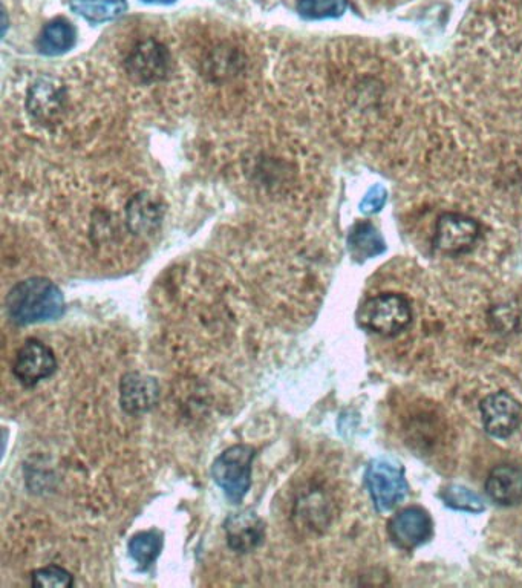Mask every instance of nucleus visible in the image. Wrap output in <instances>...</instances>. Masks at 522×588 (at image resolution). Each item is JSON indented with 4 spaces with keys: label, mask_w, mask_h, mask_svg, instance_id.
<instances>
[{
    "label": "nucleus",
    "mask_w": 522,
    "mask_h": 588,
    "mask_svg": "<svg viewBox=\"0 0 522 588\" xmlns=\"http://www.w3.org/2000/svg\"><path fill=\"white\" fill-rule=\"evenodd\" d=\"M146 4H161V5H169L173 4L175 0H143Z\"/></svg>",
    "instance_id": "nucleus-23"
},
{
    "label": "nucleus",
    "mask_w": 522,
    "mask_h": 588,
    "mask_svg": "<svg viewBox=\"0 0 522 588\" xmlns=\"http://www.w3.org/2000/svg\"><path fill=\"white\" fill-rule=\"evenodd\" d=\"M441 498H443L446 506L452 507V509L455 510L480 513L486 509L480 495L475 494V492L467 489V487L460 486V484H451V486H447L446 489L441 492Z\"/></svg>",
    "instance_id": "nucleus-19"
},
{
    "label": "nucleus",
    "mask_w": 522,
    "mask_h": 588,
    "mask_svg": "<svg viewBox=\"0 0 522 588\" xmlns=\"http://www.w3.org/2000/svg\"><path fill=\"white\" fill-rule=\"evenodd\" d=\"M348 249L357 261L376 258L386 250L385 241L379 230L368 221H360L348 236Z\"/></svg>",
    "instance_id": "nucleus-16"
},
{
    "label": "nucleus",
    "mask_w": 522,
    "mask_h": 588,
    "mask_svg": "<svg viewBox=\"0 0 522 588\" xmlns=\"http://www.w3.org/2000/svg\"><path fill=\"white\" fill-rule=\"evenodd\" d=\"M348 8V0H297V11L307 19H334Z\"/></svg>",
    "instance_id": "nucleus-20"
},
{
    "label": "nucleus",
    "mask_w": 522,
    "mask_h": 588,
    "mask_svg": "<svg viewBox=\"0 0 522 588\" xmlns=\"http://www.w3.org/2000/svg\"><path fill=\"white\" fill-rule=\"evenodd\" d=\"M124 71L138 85L164 82L172 72V54L157 39L140 40L124 59Z\"/></svg>",
    "instance_id": "nucleus-4"
},
{
    "label": "nucleus",
    "mask_w": 522,
    "mask_h": 588,
    "mask_svg": "<svg viewBox=\"0 0 522 588\" xmlns=\"http://www.w3.org/2000/svg\"><path fill=\"white\" fill-rule=\"evenodd\" d=\"M71 8L89 22H108L123 13L124 0H71Z\"/></svg>",
    "instance_id": "nucleus-18"
},
{
    "label": "nucleus",
    "mask_w": 522,
    "mask_h": 588,
    "mask_svg": "<svg viewBox=\"0 0 522 588\" xmlns=\"http://www.w3.org/2000/svg\"><path fill=\"white\" fill-rule=\"evenodd\" d=\"M244 54L232 45L216 46L203 62V72L212 82H227L245 71Z\"/></svg>",
    "instance_id": "nucleus-14"
},
{
    "label": "nucleus",
    "mask_w": 522,
    "mask_h": 588,
    "mask_svg": "<svg viewBox=\"0 0 522 588\" xmlns=\"http://www.w3.org/2000/svg\"><path fill=\"white\" fill-rule=\"evenodd\" d=\"M163 549V535L157 530L137 533L129 541V555L137 562L141 570L149 567L157 561Z\"/></svg>",
    "instance_id": "nucleus-17"
},
{
    "label": "nucleus",
    "mask_w": 522,
    "mask_h": 588,
    "mask_svg": "<svg viewBox=\"0 0 522 588\" xmlns=\"http://www.w3.org/2000/svg\"><path fill=\"white\" fill-rule=\"evenodd\" d=\"M366 486L377 512L385 513L399 506L409 492V484L400 464L385 458L372 461L365 475Z\"/></svg>",
    "instance_id": "nucleus-5"
},
{
    "label": "nucleus",
    "mask_w": 522,
    "mask_h": 588,
    "mask_svg": "<svg viewBox=\"0 0 522 588\" xmlns=\"http://www.w3.org/2000/svg\"><path fill=\"white\" fill-rule=\"evenodd\" d=\"M253 458L252 446L236 445L222 452L213 463L212 478L232 503H241L252 486Z\"/></svg>",
    "instance_id": "nucleus-3"
},
{
    "label": "nucleus",
    "mask_w": 522,
    "mask_h": 588,
    "mask_svg": "<svg viewBox=\"0 0 522 588\" xmlns=\"http://www.w3.org/2000/svg\"><path fill=\"white\" fill-rule=\"evenodd\" d=\"M25 109L43 128H54L68 111V91L57 80L43 77L28 88Z\"/></svg>",
    "instance_id": "nucleus-6"
},
{
    "label": "nucleus",
    "mask_w": 522,
    "mask_h": 588,
    "mask_svg": "<svg viewBox=\"0 0 522 588\" xmlns=\"http://www.w3.org/2000/svg\"><path fill=\"white\" fill-rule=\"evenodd\" d=\"M8 317L16 325L56 321L65 311L62 290L46 278L17 282L5 299Z\"/></svg>",
    "instance_id": "nucleus-1"
},
{
    "label": "nucleus",
    "mask_w": 522,
    "mask_h": 588,
    "mask_svg": "<svg viewBox=\"0 0 522 588\" xmlns=\"http://www.w3.org/2000/svg\"><path fill=\"white\" fill-rule=\"evenodd\" d=\"M76 45V28L69 20L59 17L45 25L37 39V48L45 56H62Z\"/></svg>",
    "instance_id": "nucleus-15"
},
{
    "label": "nucleus",
    "mask_w": 522,
    "mask_h": 588,
    "mask_svg": "<svg viewBox=\"0 0 522 588\" xmlns=\"http://www.w3.org/2000/svg\"><path fill=\"white\" fill-rule=\"evenodd\" d=\"M160 386L157 380L141 373L124 374L120 385V403L131 415L146 414L157 406Z\"/></svg>",
    "instance_id": "nucleus-11"
},
{
    "label": "nucleus",
    "mask_w": 522,
    "mask_h": 588,
    "mask_svg": "<svg viewBox=\"0 0 522 588\" xmlns=\"http://www.w3.org/2000/svg\"><path fill=\"white\" fill-rule=\"evenodd\" d=\"M57 370L53 350L37 339H30L17 350L13 362V374L23 386L33 388L49 379Z\"/></svg>",
    "instance_id": "nucleus-7"
},
{
    "label": "nucleus",
    "mask_w": 522,
    "mask_h": 588,
    "mask_svg": "<svg viewBox=\"0 0 522 588\" xmlns=\"http://www.w3.org/2000/svg\"><path fill=\"white\" fill-rule=\"evenodd\" d=\"M481 419L487 434L509 438L521 423V405L509 392L490 394L480 405Z\"/></svg>",
    "instance_id": "nucleus-9"
},
{
    "label": "nucleus",
    "mask_w": 522,
    "mask_h": 588,
    "mask_svg": "<svg viewBox=\"0 0 522 588\" xmlns=\"http://www.w3.org/2000/svg\"><path fill=\"white\" fill-rule=\"evenodd\" d=\"M224 527L230 549L238 553L253 552L265 538L264 523L253 510L230 515Z\"/></svg>",
    "instance_id": "nucleus-12"
},
{
    "label": "nucleus",
    "mask_w": 522,
    "mask_h": 588,
    "mask_svg": "<svg viewBox=\"0 0 522 588\" xmlns=\"http://www.w3.org/2000/svg\"><path fill=\"white\" fill-rule=\"evenodd\" d=\"M34 587H71L72 576L62 567L49 566L31 575Z\"/></svg>",
    "instance_id": "nucleus-21"
},
{
    "label": "nucleus",
    "mask_w": 522,
    "mask_h": 588,
    "mask_svg": "<svg viewBox=\"0 0 522 588\" xmlns=\"http://www.w3.org/2000/svg\"><path fill=\"white\" fill-rule=\"evenodd\" d=\"M386 198H388V193H386L385 187L377 184V186L371 187L369 192L366 193L362 204H360V209H362L363 213H368V215L380 212L383 206H385Z\"/></svg>",
    "instance_id": "nucleus-22"
},
{
    "label": "nucleus",
    "mask_w": 522,
    "mask_h": 588,
    "mask_svg": "<svg viewBox=\"0 0 522 588\" xmlns=\"http://www.w3.org/2000/svg\"><path fill=\"white\" fill-rule=\"evenodd\" d=\"M357 319L360 327L369 333L383 337L397 336L411 325V302L402 294H379L360 307Z\"/></svg>",
    "instance_id": "nucleus-2"
},
{
    "label": "nucleus",
    "mask_w": 522,
    "mask_h": 588,
    "mask_svg": "<svg viewBox=\"0 0 522 588\" xmlns=\"http://www.w3.org/2000/svg\"><path fill=\"white\" fill-rule=\"evenodd\" d=\"M486 494L500 506H515L522 500V471L512 464L492 469L486 481Z\"/></svg>",
    "instance_id": "nucleus-13"
},
{
    "label": "nucleus",
    "mask_w": 522,
    "mask_h": 588,
    "mask_svg": "<svg viewBox=\"0 0 522 588\" xmlns=\"http://www.w3.org/2000/svg\"><path fill=\"white\" fill-rule=\"evenodd\" d=\"M480 238V226L475 219L460 213H444L438 218L434 244L446 255H461L474 249Z\"/></svg>",
    "instance_id": "nucleus-8"
},
{
    "label": "nucleus",
    "mask_w": 522,
    "mask_h": 588,
    "mask_svg": "<svg viewBox=\"0 0 522 588\" xmlns=\"http://www.w3.org/2000/svg\"><path fill=\"white\" fill-rule=\"evenodd\" d=\"M389 536L395 546L403 550H412L425 544L432 536L431 517L421 507H408L397 513L389 521Z\"/></svg>",
    "instance_id": "nucleus-10"
}]
</instances>
